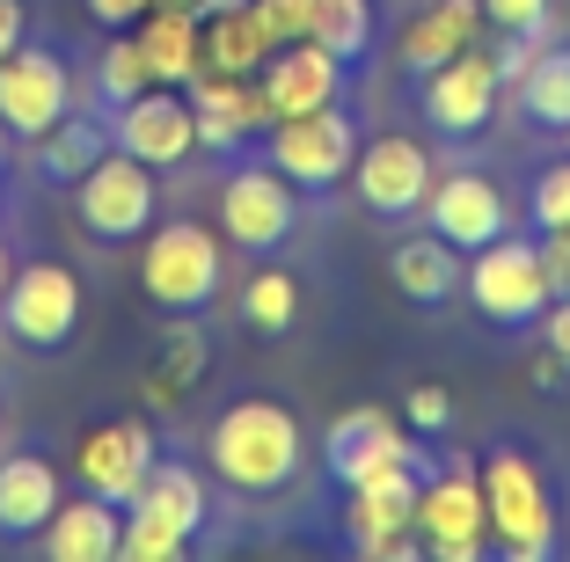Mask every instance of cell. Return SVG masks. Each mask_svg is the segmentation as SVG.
<instances>
[{
	"mask_svg": "<svg viewBox=\"0 0 570 562\" xmlns=\"http://www.w3.org/2000/svg\"><path fill=\"white\" fill-rule=\"evenodd\" d=\"M205 461H213V475L227 482V490L242 496H271L285 490V482L301 475L307 461V431L301 416L285 410V402H227V410L213 416V431H205Z\"/></svg>",
	"mask_w": 570,
	"mask_h": 562,
	"instance_id": "cell-1",
	"label": "cell"
},
{
	"mask_svg": "<svg viewBox=\"0 0 570 562\" xmlns=\"http://www.w3.org/2000/svg\"><path fill=\"white\" fill-rule=\"evenodd\" d=\"M483 504H490V548L504 562H549L563 548V512H556V490L541 475V461L527 446H490L483 453Z\"/></svg>",
	"mask_w": 570,
	"mask_h": 562,
	"instance_id": "cell-2",
	"label": "cell"
},
{
	"mask_svg": "<svg viewBox=\"0 0 570 562\" xmlns=\"http://www.w3.org/2000/svg\"><path fill=\"white\" fill-rule=\"evenodd\" d=\"M205 482L198 467L184 461H154L139 496L125 504V541H118V562H184L190 541L205 533Z\"/></svg>",
	"mask_w": 570,
	"mask_h": 562,
	"instance_id": "cell-3",
	"label": "cell"
},
{
	"mask_svg": "<svg viewBox=\"0 0 570 562\" xmlns=\"http://www.w3.org/2000/svg\"><path fill=\"white\" fill-rule=\"evenodd\" d=\"M139 293L161 307V315H198V307H213L219 299V278H227V248H219L213 227H198V219H154L147 234H139Z\"/></svg>",
	"mask_w": 570,
	"mask_h": 562,
	"instance_id": "cell-4",
	"label": "cell"
},
{
	"mask_svg": "<svg viewBox=\"0 0 570 562\" xmlns=\"http://www.w3.org/2000/svg\"><path fill=\"white\" fill-rule=\"evenodd\" d=\"M161 168H147L139 154L110 147L81 183H73V219H81L88 241H139L161 213V190H154Z\"/></svg>",
	"mask_w": 570,
	"mask_h": 562,
	"instance_id": "cell-5",
	"label": "cell"
},
{
	"mask_svg": "<svg viewBox=\"0 0 570 562\" xmlns=\"http://www.w3.org/2000/svg\"><path fill=\"white\" fill-rule=\"evenodd\" d=\"M469 299L475 315H490L498 329H527L549 307V270H541V241H520V234H498L469 256Z\"/></svg>",
	"mask_w": 570,
	"mask_h": 562,
	"instance_id": "cell-6",
	"label": "cell"
},
{
	"mask_svg": "<svg viewBox=\"0 0 570 562\" xmlns=\"http://www.w3.org/2000/svg\"><path fill=\"white\" fill-rule=\"evenodd\" d=\"M293 227H301V190L285 183L278 161L227 168V183H219V234H227V248L271 256V248L293 241Z\"/></svg>",
	"mask_w": 570,
	"mask_h": 562,
	"instance_id": "cell-7",
	"label": "cell"
},
{
	"mask_svg": "<svg viewBox=\"0 0 570 562\" xmlns=\"http://www.w3.org/2000/svg\"><path fill=\"white\" fill-rule=\"evenodd\" d=\"M417 541L432 562H475L490 555V504L475 461H446V475H432L417 490Z\"/></svg>",
	"mask_w": 570,
	"mask_h": 562,
	"instance_id": "cell-8",
	"label": "cell"
},
{
	"mask_svg": "<svg viewBox=\"0 0 570 562\" xmlns=\"http://www.w3.org/2000/svg\"><path fill=\"white\" fill-rule=\"evenodd\" d=\"M271 161L285 168L293 190H336L358 161V125L344 117V102H322V110L278 117L271 125Z\"/></svg>",
	"mask_w": 570,
	"mask_h": 562,
	"instance_id": "cell-9",
	"label": "cell"
},
{
	"mask_svg": "<svg viewBox=\"0 0 570 562\" xmlns=\"http://www.w3.org/2000/svg\"><path fill=\"white\" fill-rule=\"evenodd\" d=\"M0 322H8V336L30 351H59L73 344V329H81V278H73L67 264H22L16 278H8V293H0Z\"/></svg>",
	"mask_w": 570,
	"mask_h": 562,
	"instance_id": "cell-10",
	"label": "cell"
},
{
	"mask_svg": "<svg viewBox=\"0 0 570 562\" xmlns=\"http://www.w3.org/2000/svg\"><path fill=\"white\" fill-rule=\"evenodd\" d=\"M424 117H432V132L446 139H475L498 117L504 102V73H498V51L490 45H469V51H453L446 67L424 73Z\"/></svg>",
	"mask_w": 570,
	"mask_h": 562,
	"instance_id": "cell-11",
	"label": "cell"
},
{
	"mask_svg": "<svg viewBox=\"0 0 570 562\" xmlns=\"http://www.w3.org/2000/svg\"><path fill=\"white\" fill-rule=\"evenodd\" d=\"M432 154L417 147L410 132H381V139H358V161H352V190L373 219H410L424 213L432 198Z\"/></svg>",
	"mask_w": 570,
	"mask_h": 562,
	"instance_id": "cell-12",
	"label": "cell"
},
{
	"mask_svg": "<svg viewBox=\"0 0 570 562\" xmlns=\"http://www.w3.org/2000/svg\"><path fill=\"white\" fill-rule=\"evenodd\" d=\"M73 110V67L45 45H16L0 59V125L16 139H45Z\"/></svg>",
	"mask_w": 570,
	"mask_h": 562,
	"instance_id": "cell-13",
	"label": "cell"
},
{
	"mask_svg": "<svg viewBox=\"0 0 570 562\" xmlns=\"http://www.w3.org/2000/svg\"><path fill=\"white\" fill-rule=\"evenodd\" d=\"M110 139H118L125 154H139L147 168H176L198 154V110H190L184 88H139L132 102H118V117H110Z\"/></svg>",
	"mask_w": 570,
	"mask_h": 562,
	"instance_id": "cell-14",
	"label": "cell"
},
{
	"mask_svg": "<svg viewBox=\"0 0 570 562\" xmlns=\"http://www.w3.org/2000/svg\"><path fill=\"white\" fill-rule=\"evenodd\" d=\"M322 461H330V475L344 482V490H358V482L387 475V467H410L417 446L403 438V424H395L381 402H358V410H344L322 431Z\"/></svg>",
	"mask_w": 570,
	"mask_h": 562,
	"instance_id": "cell-15",
	"label": "cell"
},
{
	"mask_svg": "<svg viewBox=\"0 0 570 562\" xmlns=\"http://www.w3.org/2000/svg\"><path fill=\"white\" fill-rule=\"evenodd\" d=\"M424 227L446 234L461 256H475L483 241L512 234V205H504V190L483 176V168H453V176H432V198H424Z\"/></svg>",
	"mask_w": 570,
	"mask_h": 562,
	"instance_id": "cell-16",
	"label": "cell"
},
{
	"mask_svg": "<svg viewBox=\"0 0 570 562\" xmlns=\"http://www.w3.org/2000/svg\"><path fill=\"white\" fill-rule=\"evenodd\" d=\"M154 461H161V446H154V424H147V416H110V424L81 431V446H73L81 482L96 496H110V504H132Z\"/></svg>",
	"mask_w": 570,
	"mask_h": 562,
	"instance_id": "cell-17",
	"label": "cell"
},
{
	"mask_svg": "<svg viewBox=\"0 0 570 562\" xmlns=\"http://www.w3.org/2000/svg\"><path fill=\"white\" fill-rule=\"evenodd\" d=\"M264 96L278 117H301V110H322V102L344 96V59L315 37H293L264 59Z\"/></svg>",
	"mask_w": 570,
	"mask_h": 562,
	"instance_id": "cell-18",
	"label": "cell"
},
{
	"mask_svg": "<svg viewBox=\"0 0 570 562\" xmlns=\"http://www.w3.org/2000/svg\"><path fill=\"white\" fill-rule=\"evenodd\" d=\"M118 541H125V512L110 496H59L45 519V555L51 562H118Z\"/></svg>",
	"mask_w": 570,
	"mask_h": 562,
	"instance_id": "cell-19",
	"label": "cell"
},
{
	"mask_svg": "<svg viewBox=\"0 0 570 562\" xmlns=\"http://www.w3.org/2000/svg\"><path fill=\"white\" fill-rule=\"evenodd\" d=\"M387 278H395V293L417 299V307H446L461 285H469V256L446 241V234H403L395 241V256H387Z\"/></svg>",
	"mask_w": 570,
	"mask_h": 562,
	"instance_id": "cell-20",
	"label": "cell"
},
{
	"mask_svg": "<svg viewBox=\"0 0 570 562\" xmlns=\"http://www.w3.org/2000/svg\"><path fill=\"white\" fill-rule=\"evenodd\" d=\"M483 0H432L424 16H410L403 22V73H432V67H446L453 51H469V45H483Z\"/></svg>",
	"mask_w": 570,
	"mask_h": 562,
	"instance_id": "cell-21",
	"label": "cell"
},
{
	"mask_svg": "<svg viewBox=\"0 0 570 562\" xmlns=\"http://www.w3.org/2000/svg\"><path fill=\"white\" fill-rule=\"evenodd\" d=\"M59 496L67 490H59V467H51L45 453H8V461H0V533H8V541L45 533Z\"/></svg>",
	"mask_w": 570,
	"mask_h": 562,
	"instance_id": "cell-22",
	"label": "cell"
},
{
	"mask_svg": "<svg viewBox=\"0 0 570 562\" xmlns=\"http://www.w3.org/2000/svg\"><path fill=\"white\" fill-rule=\"evenodd\" d=\"M417 490H424L417 461H410V467H387V475H373V482H358L352 504H344V533H352V548L373 541V533L417 526Z\"/></svg>",
	"mask_w": 570,
	"mask_h": 562,
	"instance_id": "cell-23",
	"label": "cell"
},
{
	"mask_svg": "<svg viewBox=\"0 0 570 562\" xmlns=\"http://www.w3.org/2000/svg\"><path fill=\"white\" fill-rule=\"evenodd\" d=\"M205 16H184V8H147V30H139V51L161 88H190L205 73V45H198Z\"/></svg>",
	"mask_w": 570,
	"mask_h": 562,
	"instance_id": "cell-24",
	"label": "cell"
},
{
	"mask_svg": "<svg viewBox=\"0 0 570 562\" xmlns=\"http://www.w3.org/2000/svg\"><path fill=\"white\" fill-rule=\"evenodd\" d=\"M205 358H213V351H205V329L190 315H176L161 329V344H154V358H147V402L154 410H168V402H184L190 387H198V373H205Z\"/></svg>",
	"mask_w": 570,
	"mask_h": 562,
	"instance_id": "cell-25",
	"label": "cell"
},
{
	"mask_svg": "<svg viewBox=\"0 0 570 562\" xmlns=\"http://www.w3.org/2000/svg\"><path fill=\"white\" fill-rule=\"evenodd\" d=\"M198 45H205V73H264V59L278 51L249 8H219V16H205Z\"/></svg>",
	"mask_w": 570,
	"mask_h": 562,
	"instance_id": "cell-26",
	"label": "cell"
},
{
	"mask_svg": "<svg viewBox=\"0 0 570 562\" xmlns=\"http://www.w3.org/2000/svg\"><path fill=\"white\" fill-rule=\"evenodd\" d=\"M110 147H118V139H110V125H96V117L67 110L45 139H37V168H45V183H81Z\"/></svg>",
	"mask_w": 570,
	"mask_h": 562,
	"instance_id": "cell-27",
	"label": "cell"
},
{
	"mask_svg": "<svg viewBox=\"0 0 570 562\" xmlns=\"http://www.w3.org/2000/svg\"><path fill=\"white\" fill-rule=\"evenodd\" d=\"M512 102L527 110V125L563 132V125H570V45H541L534 67L512 81Z\"/></svg>",
	"mask_w": 570,
	"mask_h": 562,
	"instance_id": "cell-28",
	"label": "cell"
},
{
	"mask_svg": "<svg viewBox=\"0 0 570 562\" xmlns=\"http://www.w3.org/2000/svg\"><path fill=\"white\" fill-rule=\"evenodd\" d=\"M373 30H381V22H373V0H315V16H307V37L330 45L344 67H358L373 51Z\"/></svg>",
	"mask_w": 570,
	"mask_h": 562,
	"instance_id": "cell-29",
	"label": "cell"
},
{
	"mask_svg": "<svg viewBox=\"0 0 570 562\" xmlns=\"http://www.w3.org/2000/svg\"><path fill=\"white\" fill-rule=\"evenodd\" d=\"M242 322H249L256 336L293 329V322H301V285H293V270H256V278L242 285Z\"/></svg>",
	"mask_w": 570,
	"mask_h": 562,
	"instance_id": "cell-30",
	"label": "cell"
},
{
	"mask_svg": "<svg viewBox=\"0 0 570 562\" xmlns=\"http://www.w3.org/2000/svg\"><path fill=\"white\" fill-rule=\"evenodd\" d=\"M96 81H102L110 102H132L139 88H154V67H147V51H139V37H110V45H102Z\"/></svg>",
	"mask_w": 570,
	"mask_h": 562,
	"instance_id": "cell-31",
	"label": "cell"
},
{
	"mask_svg": "<svg viewBox=\"0 0 570 562\" xmlns=\"http://www.w3.org/2000/svg\"><path fill=\"white\" fill-rule=\"evenodd\" d=\"M527 213H534V227H570V161H549L534 176V190H527Z\"/></svg>",
	"mask_w": 570,
	"mask_h": 562,
	"instance_id": "cell-32",
	"label": "cell"
},
{
	"mask_svg": "<svg viewBox=\"0 0 570 562\" xmlns=\"http://www.w3.org/2000/svg\"><path fill=\"white\" fill-rule=\"evenodd\" d=\"M483 22L498 37H541L549 30V0H483Z\"/></svg>",
	"mask_w": 570,
	"mask_h": 562,
	"instance_id": "cell-33",
	"label": "cell"
},
{
	"mask_svg": "<svg viewBox=\"0 0 570 562\" xmlns=\"http://www.w3.org/2000/svg\"><path fill=\"white\" fill-rule=\"evenodd\" d=\"M249 16L264 22L271 45H293V37H307V16H315V0H249Z\"/></svg>",
	"mask_w": 570,
	"mask_h": 562,
	"instance_id": "cell-34",
	"label": "cell"
},
{
	"mask_svg": "<svg viewBox=\"0 0 570 562\" xmlns=\"http://www.w3.org/2000/svg\"><path fill=\"white\" fill-rule=\"evenodd\" d=\"M403 424L424 431V438H439V431L453 424V395H446V387H410V395H403Z\"/></svg>",
	"mask_w": 570,
	"mask_h": 562,
	"instance_id": "cell-35",
	"label": "cell"
},
{
	"mask_svg": "<svg viewBox=\"0 0 570 562\" xmlns=\"http://www.w3.org/2000/svg\"><path fill=\"white\" fill-rule=\"evenodd\" d=\"M198 110V102H190ZM242 139H249V125L242 117H227V110H198V154H235Z\"/></svg>",
	"mask_w": 570,
	"mask_h": 562,
	"instance_id": "cell-36",
	"label": "cell"
},
{
	"mask_svg": "<svg viewBox=\"0 0 570 562\" xmlns=\"http://www.w3.org/2000/svg\"><path fill=\"white\" fill-rule=\"evenodd\" d=\"M358 555H366V562H417L424 541H417V526H395V533H373V541H358Z\"/></svg>",
	"mask_w": 570,
	"mask_h": 562,
	"instance_id": "cell-37",
	"label": "cell"
},
{
	"mask_svg": "<svg viewBox=\"0 0 570 562\" xmlns=\"http://www.w3.org/2000/svg\"><path fill=\"white\" fill-rule=\"evenodd\" d=\"M541 270H549V293L563 299L570 293V227H549V234H541Z\"/></svg>",
	"mask_w": 570,
	"mask_h": 562,
	"instance_id": "cell-38",
	"label": "cell"
},
{
	"mask_svg": "<svg viewBox=\"0 0 570 562\" xmlns=\"http://www.w3.org/2000/svg\"><path fill=\"white\" fill-rule=\"evenodd\" d=\"M541 344H549L556 358L570 365V293H563V299H549V307H541Z\"/></svg>",
	"mask_w": 570,
	"mask_h": 562,
	"instance_id": "cell-39",
	"label": "cell"
},
{
	"mask_svg": "<svg viewBox=\"0 0 570 562\" xmlns=\"http://www.w3.org/2000/svg\"><path fill=\"white\" fill-rule=\"evenodd\" d=\"M154 0H88V16L102 22V30H132V22H147Z\"/></svg>",
	"mask_w": 570,
	"mask_h": 562,
	"instance_id": "cell-40",
	"label": "cell"
},
{
	"mask_svg": "<svg viewBox=\"0 0 570 562\" xmlns=\"http://www.w3.org/2000/svg\"><path fill=\"white\" fill-rule=\"evenodd\" d=\"M527 381H534V387H541V395H556V387H563V381H570V365H563V358H556V351H549V344H541V351H534V365H527Z\"/></svg>",
	"mask_w": 570,
	"mask_h": 562,
	"instance_id": "cell-41",
	"label": "cell"
},
{
	"mask_svg": "<svg viewBox=\"0 0 570 562\" xmlns=\"http://www.w3.org/2000/svg\"><path fill=\"white\" fill-rule=\"evenodd\" d=\"M22 30H30V16H22V0H0V59L22 45Z\"/></svg>",
	"mask_w": 570,
	"mask_h": 562,
	"instance_id": "cell-42",
	"label": "cell"
},
{
	"mask_svg": "<svg viewBox=\"0 0 570 562\" xmlns=\"http://www.w3.org/2000/svg\"><path fill=\"white\" fill-rule=\"evenodd\" d=\"M154 8H184V16H205V0H154Z\"/></svg>",
	"mask_w": 570,
	"mask_h": 562,
	"instance_id": "cell-43",
	"label": "cell"
},
{
	"mask_svg": "<svg viewBox=\"0 0 570 562\" xmlns=\"http://www.w3.org/2000/svg\"><path fill=\"white\" fill-rule=\"evenodd\" d=\"M8 278H16V264H8V241H0V293H8Z\"/></svg>",
	"mask_w": 570,
	"mask_h": 562,
	"instance_id": "cell-44",
	"label": "cell"
},
{
	"mask_svg": "<svg viewBox=\"0 0 570 562\" xmlns=\"http://www.w3.org/2000/svg\"><path fill=\"white\" fill-rule=\"evenodd\" d=\"M219 8H249V0H205V16H219Z\"/></svg>",
	"mask_w": 570,
	"mask_h": 562,
	"instance_id": "cell-45",
	"label": "cell"
},
{
	"mask_svg": "<svg viewBox=\"0 0 570 562\" xmlns=\"http://www.w3.org/2000/svg\"><path fill=\"white\" fill-rule=\"evenodd\" d=\"M0 168H8V125H0Z\"/></svg>",
	"mask_w": 570,
	"mask_h": 562,
	"instance_id": "cell-46",
	"label": "cell"
},
{
	"mask_svg": "<svg viewBox=\"0 0 570 562\" xmlns=\"http://www.w3.org/2000/svg\"><path fill=\"white\" fill-rule=\"evenodd\" d=\"M563 139H570V125H563Z\"/></svg>",
	"mask_w": 570,
	"mask_h": 562,
	"instance_id": "cell-47",
	"label": "cell"
}]
</instances>
